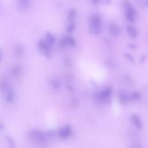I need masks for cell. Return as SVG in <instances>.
<instances>
[{"instance_id":"9a60e30c","label":"cell","mask_w":148,"mask_h":148,"mask_svg":"<svg viewBox=\"0 0 148 148\" xmlns=\"http://www.w3.org/2000/svg\"><path fill=\"white\" fill-rule=\"evenodd\" d=\"M46 44H47V42H45L43 39H39L38 41V43L39 50L41 52H43Z\"/></svg>"},{"instance_id":"603a6c76","label":"cell","mask_w":148,"mask_h":148,"mask_svg":"<svg viewBox=\"0 0 148 148\" xmlns=\"http://www.w3.org/2000/svg\"><path fill=\"white\" fill-rule=\"evenodd\" d=\"M65 63L66 64L67 66H69L70 67L71 66V60L68 57H66L65 58Z\"/></svg>"},{"instance_id":"44dd1931","label":"cell","mask_w":148,"mask_h":148,"mask_svg":"<svg viewBox=\"0 0 148 148\" xmlns=\"http://www.w3.org/2000/svg\"><path fill=\"white\" fill-rule=\"evenodd\" d=\"M131 148H142V146L140 144V143L136 142L132 143Z\"/></svg>"},{"instance_id":"6da1fadb","label":"cell","mask_w":148,"mask_h":148,"mask_svg":"<svg viewBox=\"0 0 148 148\" xmlns=\"http://www.w3.org/2000/svg\"><path fill=\"white\" fill-rule=\"evenodd\" d=\"M101 31V21L98 16L93 17L91 20L89 27V32L91 34L96 35L100 33Z\"/></svg>"},{"instance_id":"ba28073f","label":"cell","mask_w":148,"mask_h":148,"mask_svg":"<svg viewBox=\"0 0 148 148\" xmlns=\"http://www.w3.org/2000/svg\"><path fill=\"white\" fill-rule=\"evenodd\" d=\"M15 53L18 57H21L24 54V47L21 44H19L16 46Z\"/></svg>"},{"instance_id":"7402d4cb","label":"cell","mask_w":148,"mask_h":148,"mask_svg":"<svg viewBox=\"0 0 148 148\" xmlns=\"http://www.w3.org/2000/svg\"><path fill=\"white\" fill-rule=\"evenodd\" d=\"M52 86H53V87L55 89H59V87H60V84L57 81H53L52 82Z\"/></svg>"},{"instance_id":"7a4b0ae2","label":"cell","mask_w":148,"mask_h":148,"mask_svg":"<svg viewBox=\"0 0 148 148\" xmlns=\"http://www.w3.org/2000/svg\"><path fill=\"white\" fill-rule=\"evenodd\" d=\"M126 17L128 21L133 22L134 21V15L135 12L134 8L131 5L127 2L126 3Z\"/></svg>"},{"instance_id":"30bf717a","label":"cell","mask_w":148,"mask_h":148,"mask_svg":"<svg viewBox=\"0 0 148 148\" xmlns=\"http://www.w3.org/2000/svg\"><path fill=\"white\" fill-rule=\"evenodd\" d=\"M46 39L47 41V43L49 45H52L55 43L56 41L55 37L51 34L50 32H47L46 34Z\"/></svg>"},{"instance_id":"cb8c5ba5","label":"cell","mask_w":148,"mask_h":148,"mask_svg":"<svg viewBox=\"0 0 148 148\" xmlns=\"http://www.w3.org/2000/svg\"><path fill=\"white\" fill-rule=\"evenodd\" d=\"M90 1L93 4H97L98 3V1H99V0H90Z\"/></svg>"},{"instance_id":"8fae6325","label":"cell","mask_w":148,"mask_h":148,"mask_svg":"<svg viewBox=\"0 0 148 148\" xmlns=\"http://www.w3.org/2000/svg\"><path fill=\"white\" fill-rule=\"evenodd\" d=\"M76 15V11L75 10V9L74 8L71 9L69 11L68 15V19L69 21L70 22H74V20L75 19Z\"/></svg>"},{"instance_id":"5bb4252c","label":"cell","mask_w":148,"mask_h":148,"mask_svg":"<svg viewBox=\"0 0 148 148\" xmlns=\"http://www.w3.org/2000/svg\"><path fill=\"white\" fill-rule=\"evenodd\" d=\"M43 52L45 55V56L47 57H49L51 56V47L50 46V45H49V43H47L45 47V49L43 51Z\"/></svg>"},{"instance_id":"5b68a950","label":"cell","mask_w":148,"mask_h":148,"mask_svg":"<svg viewBox=\"0 0 148 148\" xmlns=\"http://www.w3.org/2000/svg\"><path fill=\"white\" fill-rule=\"evenodd\" d=\"M15 97V90L12 88L7 89L6 99L8 103H12L14 101Z\"/></svg>"},{"instance_id":"d6986e66","label":"cell","mask_w":148,"mask_h":148,"mask_svg":"<svg viewBox=\"0 0 148 148\" xmlns=\"http://www.w3.org/2000/svg\"><path fill=\"white\" fill-rule=\"evenodd\" d=\"M5 138H6L8 142L9 143L11 147V148H15V142H14V140L12 139V138L11 137H10L9 136H6Z\"/></svg>"},{"instance_id":"52a82bcc","label":"cell","mask_w":148,"mask_h":148,"mask_svg":"<svg viewBox=\"0 0 148 148\" xmlns=\"http://www.w3.org/2000/svg\"><path fill=\"white\" fill-rule=\"evenodd\" d=\"M21 71L22 69L19 66H15L13 67L11 70V75L14 78H16L20 74Z\"/></svg>"},{"instance_id":"7c38bea8","label":"cell","mask_w":148,"mask_h":148,"mask_svg":"<svg viewBox=\"0 0 148 148\" xmlns=\"http://www.w3.org/2000/svg\"><path fill=\"white\" fill-rule=\"evenodd\" d=\"M127 32H128V34L133 38H136L137 36L138 33H137V30L134 27H132L131 26L128 27V28H127Z\"/></svg>"},{"instance_id":"4fadbf2b","label":"cell","mask_w":148,"mask_h":148,"mask_svg":"<svg viewBox=\"0 0 148 148\" xmlns=\"http://www.w3.org/2000/svg\"><path fill=\"white\" fill-rule=\"evenodd\" d=\"M112 94V90L110 88H107L105 90H104L100 94V96L102 98H108Z\"/></svg>"},{"instance_id":"ffe728a7","label":"cell","mask_w":148,"mask_h":148,"mask_svg":"<svg viewBox=\"0 0 148 148\" xmlns=\"http://www.w3.org/2000/svg\"><path fill=\"white\" fill-rule=\"evenodd\" d=\"M68 43L70 44V45L72 47H74L76 45V41L75 39L71 36H68Z\"/></svg>"},{"instance_id":"2e32d148","label":"cell","mask_w":148,"mask_h":148,"mask_svg":"<svg viewBox=\"0 0 148 148\" xmlns=\"http://www.w3.org/2000/svg\"><path fill=\"white\" fill-rule=\"evenodd\" d=\"M75 29V25L74 22H71L70 24L68 26L66 29V31L68 33H71L74 31Z\"/></svg>"},{"instance_id":"277c9868","label":"cell","mask_w":148,"mask_h":148,"mask_svg":"<svg viewBox=\"0 0 148 148\" xmlns=\"http://www.w3.org/2000/svg\"><path fill=\"white\" fill-rule=\"evenodd\" d=\"M71 128L70 126H67L65 128L63 129L60 132V136L63 139H66L71 134Z\"/></svg>"},{"instance_id":"9c48e42d","label":"cell","mask_w":148,"mask_h":148,"mask_svg":"<svg viewBox=\"0 0 148 148\" xmlns=\"http://www.w3.org/2000/svg\"><path fill=\"white\" fill-rule=\"evenodd\" d=\"M109 31L114 35H117L119 33V28L116 24H112L109 26Z\"/></svg>"},{"instance_id":"d4e9b609","label":"cell","mask_w":148,"mask_h":148,"mask_svg":"<svg viewBox=\"0 0 148 148\" xmlns=\"http://www.w3.org/2000/svg\"><path fill=\"white\" fill-rule=\"evenodd\" d=\"M147 4H148V1H147Z\"/></svg>"},{"instance_id":"ac0fdd59","label":"cell","mask_w":148,"mask_h":148,"mask_svg":"<svg viewBox=\"0 0 148 148\" xmlns=\"http://www.w3.org/2000/svg\"><path fill=\"white\" fill-rule=\"evenodd\" d=\"M68 40L67 36L63 37L60 41V46L63 48L66 47L68 45Z\"/></svg>"},{"instance_id":"e0dca14e","label":"cell","mask_w":148,"mask_h":148,"mask_svg":"<svg viewBox=\"0 0 148 148\" xmlns=\"http://www.w3.org/2000/svg\"><path fill=\"white\" fill-rule=\"evenodd\" d=\"M131 98L134 101H138V100H139L141 99V95H140V94L138 92L135 91L131 95Z\"/></svg>"},{"instance_id":"3957f363","label":"cell","mask_w":148,"mask_h":148,"mask_svg":"<svg viewBox=\"0 0 148 148\" xmlns=\"http://www.w3.org/2000/svg\"><path fill=\"white\" fill-rule=\"evenodd\" d=\"M31 0H17L18 6L20 9H26L28 8L31 4Z\"/></svg>"},{"instance_id":"8992f818","label":"cell","mask_w":148,"mask_h":148,"mask_svg":"<svg viewBox=\"0 0 148 148\" xmlns=\"http://www.w3.org/2000/svg\"><path fill=\"white\" fill-rule=\"evenodd\" d=\"M132 120L134 123V125L138 128H142V123L139 118V116L137 115H133L132 116Z\"/></svg>"}]
</instances>
